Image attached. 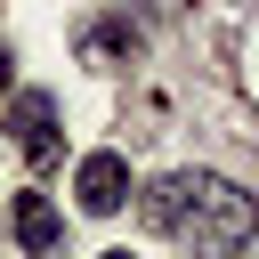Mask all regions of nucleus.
I'll list each match as a JSON object with an SVG mask.
<instances>
[{"mask_svg":"<svg viewBox=\"0 0 259 259\" xmlns=\"http://www.w3.org/2000/svg\"><path fill=\"white\" fill-rule=\"evenodd\" d=\"M73 194H81V210H89V219H113V210L130 202V162H121V154H81Z\"/></svg>","mask_w":259,"mask_h":259,"instance_id":"f03ea898","label":"nucleus"},{"mask_svg":"<svg viewBox=\"0 0 259 259\" xmlns=\"http://www.w3.org/2000/svg\"><path fill=\"white\" fill-rule=\"evenodd\" d=\"M8 130H16L24 162H57V97H49V89H16Z\"/></svg>","mask_w":259,"mask_h":259,"instance_id":"7ed1b4c3","label":"nucleus"},{"mask_svg":"<svg viewBox=\"0 0 259 259\" xmlns=\"http://www.w3.org/2000/svg\"><path fill=\"white\" fill-rule=\"evenodd\" d=\"M138 210H146L154 235L186 243L194 259H243V243H251V227H259L251 194H243L235 178H210V170H170V178H154Z\"/></svg>","mask_w":259,"mask_h":259,"instance_id":"f257e3e1","label":"nucleus"},{"mask_svg":"<svg viewBox=\"0 0 259 259\" xmlns=\"http://www.w3.org/2000/svg\"><path fill=\"white\" fill-rule=\"evenodd\" d=\"M105 259H138V251H105Z\"/></svg>","mask_w":259,"mask_h":259,"instance_id":"39448f33","label":"nucleus"},{"mask_svg":"<svg viewBox=\"0 0 259 259\" xmlns=\"http://www.w3.org/2000/svg\"><path fill=\"white\" fill-rule=\"evenodd\" d=\"M16 243H24V259H57L65 251V219H57V202L49 194H16Z\"/></svg>","mask_w":259,"mask_h":259,"instance_id":"20e7f679","label":"nucleus"}]
</instances>
